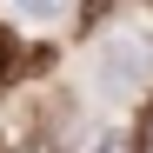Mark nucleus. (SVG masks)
<instances>
[{
	"label": "nucleus",
	"mask_w": 153,
	"mask_h": 153,
	"mask_svg": "<svg viewBox=\"0 0 153 153\" xmlns=\"http://www.w3.org/2000/svg\"><path fill=\"white\" fill-rule=\"evenodd\" d=\"M100 13H107V0H87L80 7V20H100Z\"/></svg>",
	"instance_id": "20e7f679"
},
{
	"label": "nucleus",
	"mask_w": 153,
	"mask_h": 153,
	"mask_svg": "<svg viewBox=\"0 0 153 153\" xmlns=\"http://www.w3.org/2000/svg\"><path fill=\"white\" fill-rule=\"evenodd\" d=\"M80 153H133V133H126V126H93L80 140Z\"/></svg>",
	"instance_id": "f03ea898"
},
{
	"label": "nucleus",
	"mask_w": 153,
	"mask_h": 153,
	"mask_svg": "<svg viewBox=\"0 0 153 153\" xmlns=\"http://www.w3.org/2000/svg\"><path fill=\"white\" fill-rule=\"evenodd\" d=\"M20 7H27V13H53L60 0H20Z\"/></svg>",
	"instance_id": "7ed1b4c3"
},
{
	"label": "nucleus",
	"mask_w": 153,
	"mask_h": 153,
	"mask_svg": "<svg viewBox=\"0 0 153 153\" xmlns=\"http://www.w3.org/2000/svg\"><path fill=\"white\" fill-rule=\"evenodd\" d=\"M153 80V40H133V33H120L100 47V87L107 93H126V87H146Z\"/></svg>",
	"instance_id": "f257e3e1"
}]
</instances>
